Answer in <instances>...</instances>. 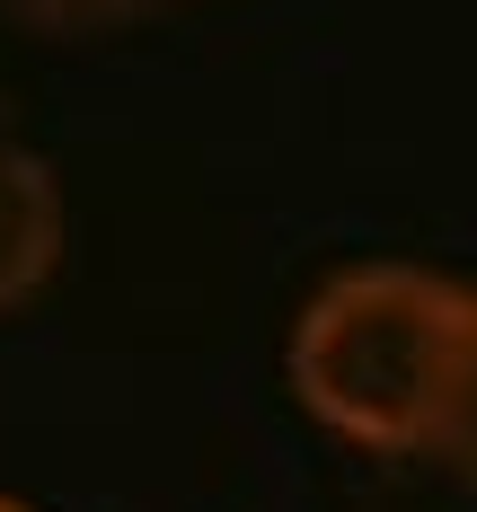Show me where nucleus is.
Segmentation results:
<instances>
[{
    "mask_svg": "<svg viewBox=\"0 0 477 512\" xmlns=\"http://www.w3.org/2000/svg\"><path fill=\"white\" fill-rule=\"evenodd\" d=\"M477 292L433 274V265H398L371 256L327 274L301 318H292V398L310 407V424H327L336 442H354L371 460H416L442 442V415L469 362Z\"/></svg>",
    "mask_w": 477,
    "mask_h": 512,
    "instance_id": "1",
    "label": "nucleus"
},
{
    "mask_svg": "<svg viewBox=\"0 0 477 512\" xmlns=\"http://www.w3.org/2000/svg\"><path fill=\"white\" fill-rule=\"evenodd\" d=\"M62 265V177L36 151L0 142V309L36 301Z\"/></svg>",
    "mask_w": 477,
    "mask_h": 512,
    "instance_id": "2",
    "label": "nucleus"
},
{
    "mask_svg": "<svg viewBox=\"0 0 477 512\" xmlns=\"http://www.w3.org/2000/svg\"><path fill=\"white\" fill-rule=\"evenodd\" d=\"M142 9L151 0H0V18L27 27V36H106V27L142 18Z\"/></svg>",
    "mask_w": 477,
    "mask_h": 512,
    "instance_id": "3",
    "label": "nucleus"
},
{
    "mask_svg": "<svg viewBox=\"0 0 477 512\" xmlns=\"http://www.w3.org/2000/svg\"><path fill=\"white\" fill-rule=\"evenodd\" d=\"M433 451L460 468V486H477V327H469V362H460V389H451V415H442Z\"/></svg>",
    "mask_w": 477,
    "mask_h": 512,
    "instance_id": "4",
    "label": "nucleus"
},
{
    "mask_svg": "<svg viewBox=\"0 0 477 512\" xmlns=\"http://www.w3.org/2000/svg\"><path fill=\"white\" fill-rule=\"evenodd\" d=\"M0 512H36V504H18V495H0Z\"/></svg>",
    "mask_w": 477,
    "mask_h": 512,
    "instance_id": "5",
    "label": "nucleus"
}]
</instances>
